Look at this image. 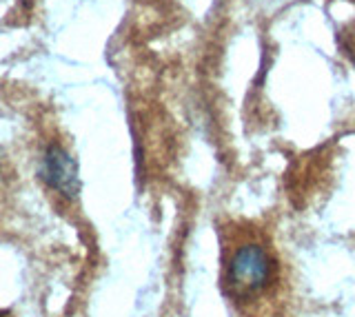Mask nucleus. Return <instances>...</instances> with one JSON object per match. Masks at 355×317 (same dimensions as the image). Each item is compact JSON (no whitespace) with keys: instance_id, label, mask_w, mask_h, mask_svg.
I'll use <instances>...</instances> for the list:
<instances>
[{"instance_id":"nucleus-1","label":"nucleus","mask_w":355,"mask_h":317,"mask_svg":"<svg viewBox=\"0 0 355 317\" xmlns=\"http://www.w3.org/2000/svg\"><path fill=\"white\" fill-rule=\"evenodd\" d=\"M271 278V257L260 244H242L227 266L229 289L244 298L262 291Z\"/></svg>"},{"instance_id":"nucleus-2","label":"nucleus","mask_w":355,"mask_h":317,"mask_svg":"<svg viewBox=\"0 0 355 317\" xmlns=\"http://www.w3.org/2000/svg\"><path fill=\"white\" fill-rule=\"evenodd\" d=\"M40 178L49 184L53 191L64 195L67 200H76L80 193V176H78V165L58 145L47 147L40 162Z\"/></svg>"}]
</instances>
